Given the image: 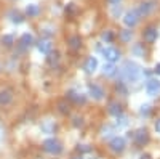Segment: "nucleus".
<instances>
[{
    "instance_id": "obj_1",
    "label": "nucleus",
    "mask_w": 160,
    "mask_h": 159,
    "mask_svg": "<svg viewBox=\"0 0 160 159\" xmlns=\"http://www.w3.org/2000/svg\"><path fill=\"white\" fill-rule=\"evenodd\" d=\"M141 68H139V64L138 63H135V61H131V60H128V61H125L123 63V66L120 68V71H118V76L122 77V82H138L139 81V77H141Z\"/></svg>"
},
{
    "instance_id": "obj_2",
    "label": "nucleus",
    "mask_w": 160,
    "mask_h": 159,
    "mask_svg": "<svg viewBox=\"0 0 160 159\" xmlns=\"http://www.w3.org/2000/svg\"><path fill=\"white\" fill-rule=\"evenodd\" d=\"M42 148H43L45 153H48V154H51V156H59V154L62 153V143H61L58 138L51 137V138L43 140Z\"/></svg>"
},
{
    "instance_id": "obj_3",
    "label": "nucleus",
    "mask_w": 160,
    "mask_h": 159,
    "mask_svg": "<svg viewBox=\"0 0 160 159\" xmlns=\"http://www.w3.org/2000/svg\"><path fill=\"white\" fill-rule=\"evenodd\" d=\"M101 55H102V58L108 61V63H117L118 60H120V50L118 48H115V47H111V45H108V47H104V48H101Z\"/></svg>"
},
{
    "instance_id": "obj_4",
    "label": "nucleus",
    "mask_w": 160,
    "mask_h": 159,
    "mask_svg": "<svg viewBox=\"0 0 160 159\" xmlns=\"http://www.w3.org/2000/svg\"><path fill=\"white\" fill-rule=\"evenodd\" d=\"M125 148H127V141H125L123 137H114V138L109 141V150H111L112 153H115V154L122 153Z\"/></svg>"
},
{
    "instance_id": "obj_5",
    "label": "nucleus",
    "mask_w": 160,
    "mask_h": 159,
    "mask_svg": "<svg viewBox=\"0 0 160 159\" xmlns=\"http://www.w3.org/2000/svg\"><path fill=\"white\" fill-rule=\"evenodd\" d=\"M144 88H146V93L149 97H155L160 93V81L158 79H148Z\"/></svg>"
},
{
    "instance_id": "obj_6",
    "label": "nucleus",
    "mask_w": 160,
    "mask_h": 159,
    "mask_svg": "<svg viewBox=\"0 0 160 159\" xmlns=\"http://www.w3.org/2000/svg\"><path fill=\"white\" fill-rule=\"evenodd\" d=\"M88 95L93 98V100H96V101H101L104 100V88L98 84H90L88 85Z\"/></svg>"
},
{
    "instance_id": "obj_7",
    "label": "nucleus",
    "mask_w": 160,
    "mask_h": 159,
    "mask_svg": "<svg viewBox=\"0 0 160 159\" xmlns=\"http://www.w3.org/2000/svg\"><path fill=\"white\" fill-rule=\"evenodd\" d=\"M138 21H139V15H138L136 10H130V11L125 13V16H123L125 26H128V28H135V26L138 24Z\"/></svg>"
},
{
    "instance_id": "obj_8",
    "label": "nucleus",
    "mask_w": 160,
    "mask_h": 159,
    "mask_svg": "<svg viewBox=\"0 0 160 159\" xmlns=\"http://www.w3.org/2000/svg\"><path fill=\"white\" fill-rule=\"evenodd\" d=\"M133 137H135L136 145L144 146L149 141V132H148V129H139V130H136V134H133Z\"/></svg>"
},
{
    "instance_id": "obj_9",
    "label": "nucleus",
    "mask_w": 160,
    "mask_h": 159,
    "mask_svg": "<svg viewBox=\"0 0 160 159\" xmlns=\"http://www.w3.org/2000/svg\"><path fill=\"white\" fill-rule=\"evenodd\" d=\"M154 8H155V2H154V0H149V2H142V3L136 8V11H138V15H139V18H141V16L149 15Z\"/></svg>"
},
{
    "instance_id": "obj_10",
    "label": "nucleus",
    "mask_w": 160,
    "mask_h": 159,
    "mask_svg": "<svg viewBox=\"0 0 160 159\" xmlns=\"http://www.w3.org/2000/svg\"><path fill=\"white\" fill-rule=\"evenodd\" d=\"M157 37H158V32L154 26H149V28L144 31V40L148 44H154L157 40Z\"/></svg>"
},
{
    "instance_id": "obj_11",
    "label": "nucleus",
    "mask_w": 160,
    "mask_h": 159,
    "mask_svg": "<svg viewBox=\"0 0 160 159\" xmlns=\"http://www.w3.org/2000/svg\"><path fill=\"white\" fill-rule=\"evenodd\" d=\"M98 71V60L95 56H88L85 61V72L87 74H95Z\"/></svg>"
},
{
    "instance_id": "obj_12",
    "label": "nucleus",
    "mask_w": 160,
    "mask_h": 159,
    "mask_svg": "<svg viewBox=\"0 0 160 159\" xmlns=\"http://www.w3.org/2000/svg\"><path fill=\"white\" fill-rule=\"evenodd\" d=\"M37 48H38L40 53H43V55H48V53L51 51V48H53V44L48 40V39H42V40L37 44Z\"/></svg>"
},
{
    "instance_id": "obj_13",
    "label": "nucleus",
    "mask_w": 160,
    "mask_h": 159,
    "mask_svg": "<svg viewBox=\"0 0 160 159\" xmlns=\"http://www.w3.org/2000/svg\"><path fill=\"white\" fill-rule=\"evenodd\" d=\"M99 134H101V138L109 140V138H112V137H114V134H115V129H114L111 124H106V125H102V127H101Z\"/></svg>"
},
{
    "instance_id": "obj_14",
    "label": "nucleus",
    "mask_w": 160,
    "mask_h": 159,
    "mask_svg": "<svg viewBox=\"0 0 160 159\" xmlns=\"http://www.w3.org/2000/svg\"><path fill=\"white\" fill-rule=\"evenodd\" d=\"M108 111H109V114H112V116H115V117H118L120 114H123V113H122V104H120L118 101H111Z\"/></svg>"
},
{
    "instance_id": "obj_15",
    "label": "nucleus",
    "mask_w": 160,
    "mask_h": 159,
    "mask_svg": "<svg viewBox=\"0 0 160 159\" xmlns=\"http://www.w3.org/2000/svg\"><path fill=\"white\" fill-rule=\"evenodd\" d=\"M11 101H13V93H11V92L10 90H0V104L7 106Z\"/></svg>"
},
{
    "instance_id": "obj_16",
    "label": "nucleus",
    "mask_w": 160,
    "mask_h": 159,
    "mask_svg": "<svg viewBox=\"0 0 160 159\" xmlns=\"http://www.w3.org/2000/svg\"><path fill=\"white\" fill-rule=\"evenodd\" d=\"M102 74L106 77H114L117 74V68L112 64V63H108V64H104L102 66Z\"/></svg>"
},
{
    "instance_id": "obj_17",
    "label": "nucleus",
    "mask_w": 160,
    "mask_h": 159,
    "mask_svg": "<svg viewBox=\"0 0 160 159\" xmlns=\"http://www.w3.org/2000/svg\"><path fill=\"white\" fill-rule=\"evenodd\" d=\"M38 13H40V8H38V5H35V3H29L28 7H26V15H28L29 18L37 16Z\"/></svg>"
},
{
    "instance_id": "obj_18",
    "label": "nucleus",
    "mask_w": 160,
    "mask_h": 159,
    "mask_svg": "<svg viewBox=\"0 0 160 159\" xmlns=\"http://www.w3.org/2000/svg\"><path fill=\"white\" fill-rule=\"evenodd\" d=\"M68 97H69L72 101H75V103H85V101H87L85 95H83V93H78V92H69Z\"/></svg>"
},
{
    "instance_id": "obj_19",
    "label": "nucleus",
    "mask_w": 160,
    "mask_h": 159,
    "mask_svg": "<svg viewBox=\"0 0 160 159\" xmlns=\"http://www.w3.org/2000/svg\"><path fill=\"white\" fill-rule=\"evenodd\" d=\"M21 44H22V47H31V45L34 44V35L29 34V32L22 34V35H21Z\"/></svg>"
},
{
    "instance_id": "obj_20",
    "label": "nucleus",
    "mask_w": 160,
    "mask_h": 159,
    "mask_svg": "<svg viewBox=\"0 0 160 159\" xmlns=\"http://www.w3.org/2000/svg\"><path fill=\"white\" fill-rule=\"evenodd\" d=\"M80 45H82V39H80L78 35H72V37H69V47H71L72 50H78Z\"/></svg>"
},
{
    "instance_id": "obj_21",
    "label": "nucleus",
    "mask_w": 160,
    "mask_h": 159,
    "mask_svg": "<svg viewBox=\"0 0 160 159\" xmlns=\"http://www.w3.org/2000/svg\"><path fill=\"white\" fill-rule=\"evenodd\" d=\"M10 19L13 23H16V24H21L22 23V16L19 15L18 11H10Z\"/></svg>"
},
{
    "instance_id": "obj_22",
    "label": "nucleus",
    "mask_w": 160,
    "mask_h": 159,
    "mask_svg": "<svg viewBox=\"0 0 160 159\" xmlns=\"http://www.w3.org/2000/svg\"><path fill=\"white\" fill-rule=\"evenodd\" d=\"M131 51L135 53L136 56H144V50H142V44H136L135 47L131 48Z\"/></svg>"
},
{
    "instance_id": "obj_23",
    "label": "nucleus",
    "mask_w": 160,
    "mask_h": 159,
    "mask_svg": "<svg viewBox=\"0 0 160 159\" xmlns=\"http://www.w3.org/2000/svg\"><path fill=\"white\" fill-rule=\"evenodd\" d=\"M133 37V32L131 31H122V34H120V39H122L123 42H130Z\"/></svg>"
},
{
    "instance_id": "obj_24",
    "label": "nucleus",
    "mask_w": 160,
    "mask_h": 159,
    "mask_svg": "<svg viewBox=\"0 0 160 159\" xmlns=\"http://www.w3.org/2000/svg\"><path fill=\"white\" fill-rule=\"evenodd\" d=\"M2 42H3L7 47H10V45H13V42H15V37L10 35V34H7V35L2 37Z\"/></svg>"
},
{
    "instance_id": "obj_25",
    "label": "nucleus",
    "mask_w": 160,
    "mask_h": 159,
    "mask_svg": "<svg viewBox=\"0 0 160 159\" xmlns=\"http://www.w3.org/2000/svg\"><path fill=\"white\" fill-rule=\"evenodd\" d=\"M102 40H104V42H108V44H109V42H112V40H114V34H112L111 31L102 32Z\"/></svg>"
},
{
    "instance_id": "obj_26",
    "label": "nucleus",
    "mask_w": 160,
    "mask_h": 159,
    "mask_svg": "<svg viewBox=\"0 0 160 159\" xmlns=\"http://www.w3.org/2000/svg\"><path fill=\"white\" fill-rule=\"evenodd\" d=\"M139 114L141 116H149L151 114V106L149 104H142L141 109H139Z\"/></svg>"
},
{
    "instance_id": "obj_27",
    "label": "nucleus",
    "mask_w": 160,
    "mask_h": 159,
    "mask_svg": "<svg viewBox=\"0 0 160 159\" xmlns=\"http://www.w3.org/2000/svg\"><path fill=\"white\" fill-rule=\"evenodd\" d=\"M3 137H5V132H3V127L0 125V143H2V140H3Z\"/></svg>"
},
{
    "instance_id": "obj_28",
    "label": "nucleus",
    "mask_w": 160,
    "mask_h": 159,
    "mask_svg": "<svg viewBox=\"0 0 160 159\" xmlns=\"http://www.w3.org/2000/svg\"><path fill=\"white\" fill-rule=\"evenodd\" d=\"M154 72L160 76V63H157V64H155V68H154Z\"/></svg>"
},
{
    "instance_id": "obj_29",
    "label": "nucleus",
    "mask_w": 160,
    "mask_h": 159,
    "mask_svg": "<svg viewBox=\"0 0 160 159\" xmlns=\"http://www.w3.org/2000/svg\"><path fill=\"white\" fill-rule=\"evenodd\" d=\"M155 130L160 134V119H157V121H155Z\"/></svg>"
},
{
    "instance_id": "obj_30",
    "label": "nucleus",
    "mask_w": 160,
    "mask_h": 159,
    "mask_svg": "<svg viewBox=\"0 0 160 159\" xmlns=\"http://www.w3.org/2000/svg\"><path fill=\"white\" fill-rule=\"evenodd\" d=\"M109 3H112V5H118V3H120V0H109Z\"/></svg>"
},
{
    "instance_id": "obj_31",
    "label": "nucleus",
    "mask_w": 160,
    "mask_h": 159,
    "mask_svg": "<svg viewBox=\"0 0 160 159\" xmlns=\"http://www.w3.org/2000/svg\"><path fill=\"white\" fill-rule=\"evenodd\" d=\"M141 159H151V156H149V154H142Z\"/></svg>"
},
{
    "instance_id": "obj_32",
    "label": "nucleus",
    "mask_w": 160,
    "mask_h": 159,
    "mask_svg": "<svg viewBox=\"0 0 160 159\" xmlns=\"http://www.w3.org/2000/svg\"><path fill=\"white\" fill-rule=\"evenodd\" d=\"M74 159H83V157H82V156H80V157H74Z\"/></svg>"
}]
</instances>
